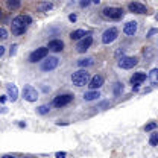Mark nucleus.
Here are the masks:
<instances>
[{
  "label": "nucleus",
  "mask_w": 158,
  "mask_h": 158,
  "mask_svg": "<svg viewBox=\"0 0 158 158\" xmlns=\"http://www.w3.org/2000/svg\"><path fill=\"white\" fill-rule=\"evenodd\" d=\"M32 23V19L29 15H17L11 23V31L14 35H23L27 31V26Z\"/></svg>",
  "instance_id": "f257e3e1"
},
{
  "label": "nucleus",
  "mask_w": 158,
  "mask_h": 158,
  "mask_svg": "<svg viewBox=\"0 0 158 158\" xmlns=\"http://www.w3.org/2000/svg\"><path fill=\"white\" fill-rule=\"evenodd\" d=\"M90 73L87 72V70H84V69H81L78 72H75L73 75H72V84L75 85V87H84V85H87L88 82H90Z\"/></svg>",
  "instance_id": "f03ea898"
},
{
  "label": "nucleus",
  "mask_w": 158,
  "mask_h": 158,
  "mask_svg": "<svg viewBox=\"0 0 158 158\" xmlns=\"http://www.w3.org/2000/svg\"><path fill=\"white\" fill-rule=\"evenodd\" d=\"M102 15L110 20H120L123 17V9L117 8V6H106V8H103Z\"/></svg>",
  "instance_id": "7ed1b4c3"
},
{
  "label": "nucleus",
  "mask_w": 158,
  "mask_h": 158,
  "mask_svg": "<svg viewBox=\"0 0 158 158\" xmlns=\"http://www.w3.org/2000/svg\"><path fill=\"white\" fill-rule=\"evenodd\" d=\"M49 55V49L47 47H38L37 50H34L31 55H29V62H38V61H43V59L47 58Z\"/></svg>",
  "instance_id": "20e7f679"
},
{
  "label": "nucleus",
  "mask_w": 158,
  "mask_h": 158,
  "mask_svg": "<svg viewBox=\"0 0 158 158\" xmlns=\"http://www.w3.org/2000/svg\"><path fill=\"white\" fill-rule=\"evenodd\" d=\"M73 94H69V93H65V94H59L56 98L53 99V102H52V106H55V108H62V106H67L72 100H73Z\"/></svg>",
  "instance_id": "39448f33"
},
{
  "label": "nucleus",
  "mask_w": 158,
  "mask_h": 158,
  "mask_svg": "<svg viewBox=\"0 0 158 158\" xmlns=\"http://www.w3.org/2000/svg\"><path fill=\"white\" fill-rule=\"evenodd\" d=\"M118 67L120 69H125V70H129V69H134L138 64V59L135 56H122L118 58Z\"/></svg>",
  "instance_id": "423d86ee"
},
{
  "label": "nucleus",
  "mask_w": 158,
  "mask_h": 158,
  "mask_svg": "<svg viewBox=\"0 0 158 158\" xmlns=\"http://www.w3.org/2000/svg\"><path fill=\"white\" fill-rule=\"evenodd\" d=\"M59 64V59L56 56H49L46 58L43 62H41V70L43 72H50V70H55L58 67Z\"/></svg>",
  "instance_id": "0eeeda50"
},
{
  "label": "nucleus",
  "mask_w": 158,
  "mask_h": 158,
  "mask_svg": "<svg viewBox=\"0 0 158 158\" xmlns=\"http://www.w3.org/2000/svg\"><path fill=\"white\" fill-rule=\"evenodd\" d=\"M23 98L27 102H37L38 100V91L32 85H26L23 88Z\"/></svg>",
  "instance_id": "6e6552de"
},
{
  "label": "nucleus",
  "mask_w": 158,
  "mask_h": 158,
  "mask_svg": "<svg viewBox=\"0 0 158 158\" xmlns=\"http://www.w3.org/2000/svg\"><path fill=\"white\" fill-rule=\"evenodd\" d=\"M91 44H93V37H91V35H87L85 38H82L81 41H78V44H76V52H78V53H85V52L91 47Z\"/></svg>",
  "instance_id": "1a4fd4ad"
},
{
  "label": "nucleus",
  "mask_w": 158,
  "mask_h": 158,
  "mask_svg": "<svg viewBox=\"0 0 158 158\" xmlns=\"http://www.w3.org/2000/svg\"><path fill=\"white\" fill-rule=\"evenodd\" d=\"M118 37V32L116 27H110L102 34V43L103 44H111L113 41H116V38Z\"/></svg>",
  "instance_id": "9d476101"
},
{
  "label": "nucleus",
  "mask_w": 158,
  "mask_h": 158,
  "mask_svg": "<svg viewBox=\"0 0 158 158\" xmlns=\"http://www.w3.org/2000/svg\"><path fill=\"white\" fill-rule=\"evenodd\" d=\"M128 9H129L131 12H134V14H146V11H148L146 5L138 3V2H132V3H129V5H128Z\"/></svg>",
  "instance_id": "9b49d317"
},
{
  "label": "nucleus",
  "mask_w": 158,
  "mask_h": 158,
  "mask_svg": "<svg viewBox=\"0 0 158 158\" xmlns=\"http://www.w3.org/2000/svg\"><path fill=\"white\" fill-rule=\"evenodd\" d=\"M103 84H105V78H103L102 75H96V76H93V78L90 79L88 87H90L91 90H99Z\"/></svg>",
  "instance_id": "f8f14e48"
},
{
  "label": "nucleus",
  "mask_w": 158,
  "mask_h": 158,
  "mask_svg": "<svg viewBox=\"0 0 158 158\" xmlns=\"http://www.w3.org/2000/svg\"><path fill=\"white\" fill-rule=\"evenodd\" d=\"M144 81H146V73H143V72H137V73H134V76L131 78L132 88H137L138 85H141Z\"/></svg>",
  "instance_id": "ddd939ff"
},
{
  "label": "nucleus",
  "mask_w": 158,
  "mask_h": 158,
  "mask_svg": "<svg viewBox=\"0 0 158 158\" xmlns=\"http://www.w3.org/2000/svg\"><path fill=\"white\" fill-rule=\"evenodd\" d=\"M6 91H8V99L15 102L19 99V88L14 85V84H8L6 85Z\"/></svg>",
  "instance_id": "4468645a"
},
{
  "label": "nucleus",
  "mask_w": 158,
  "mask_h": 158,
  "mask_svg": "<svg viewBox=\"0 0 158 158\" xmlns=\"http://www.w3.org/2000/svg\"><path fill=\"white\" fill-rule=\"evenodd\" d=\"M47 49L52 52H61L64 49V43H62V40H50Z\"/></svg>",
  "instance_id": "2eb2a0df"
},
{
  "label": "nucleus",
  "mask_w": 158,
  "mask_h": 158,
  "mask_svg": "<svg viewBox=\"0 0 158 158\" xmlns=\"http://www.w3.org/2000/svg\"><path fill=\"white\" fill-rule=\"evenodd\" d=\"M137 21H128L125 26H123V32L126 34V35H135V32H137Z\"/></svg>",
  "instance_id": "dca6fc26"
},
{
  "label": "nucleus",
  "mask_w": 158,
  "mask_h": 158,
  "mask_svg": "<svg viewBox=\"0 0 158 158\" xmlns=\"http://www.w3.org/2000/svg\"><path fill=\"white\" fill-rule=\"evenodd\" d=\"M87 35H90L87 31H84V29H76V31H73V32L70 34V38L73 40V41H81L82 38H85Z\"/></svg>",
  "instance_id": "f3484780"
},
{
  "label": "nucleus",
  "mask_w": 158,
  "mask_h": 158,
  "mask_svg": "<svg viewBox=\"0 0 158 158\" xmlns=\"http://www.w3.org/2000/svg\"><path fill=\"white\" fill-rule=\"evenodd\" d=\"M99 98H100V91H99V90H90V91H87V93L84 94V99L88 100V102L96 100V99H99Z\"/></svg>",
  "instance_id": "a211bd4d"
},
{
  "label": "nucleus",
  "mask_w": 158,
  "mask_h": 158,
  "mask_svg": "<svg viewBox=\"0 0 158 158\" xmlns=\"http://www.w3.org/2000/svg\"><path fill=\"white\" fill-rule=\"evenodd\" d=\"M76 64H78L81 69H84V70H85L87 67H90V65H93V64H94V59L93 58H81V59H78V62H76Z\"/></svg>",
  "instance_id": "6ab92c4d"
},
{
  "label": "nucleus",
  "mask_w": 158,
  "mask_h": 158,
  "mask_svg": "<svg viewBox=\"0 0 158 158\" xmlns=\"http://www.w3.org/2000/svg\"><path fill=\"white\" fill-rule=\"evenodd\" d=\"M148 78H149V81H151L154 85H158V69H152Z\"/></svg>",
  "instance_id": "aec40b11"
},
{
  "label": "nucleus",
  "mask_w": 158,
  "mask_h": 158,
  "mask_svg": "<svg viewBox=\"0 0 158 158\" xmlns=\"http://www.w3.org/2000/svg\"><path fill=\"white\" fill-rule=\"evenodd\" d=\"M53 8V3H49V2H44V3H40L38 5V9L41 12H47Z\"/></svg>",
  "instance_id": "412c9836"
},
{
  "label": "nucleus",
  "mask_w": 158,
  "mask_h": 158,
  "mask_svg": "<svg viewBox=\"0 0 158 158\" xmlns=\"http://www.w3.org/2000/svg\"><path fill=\"white\" fill-rule=\"evenodd\" d=\"M6 6L9 9H19L20 6H21V2L20 0H8L6 2Z\"/></svg>",
  "instance_id": "4be33fe9"
},
{
  "label": "nucleus",
  "mask_w": 158,
  "mask_h": 158,
  "mask_svg": "<svg viewBox=\"0 0 158 158\" xmlns=\"http://www.w3.org/2000/svg\"><path fill=\"white\" fill-rule=\"evenodd\" d=\"M49 111H50V106H49V105H41V106H38V108H37V113H38V114H41V116L47 114Z\"/></svg>",
  "instance_id": "5701e85b"
},
{
  "label": "nucleus",
  "mask_w": 158,
  "mask_h": 158,
  "mask_svg": "<svg viewBox=\"0 0 158 158\" xmlns=\"http://www.w3.org/2000/svg\"><path fill=\"white\" fill-rule=\"evenodd\" d=\"M149 144H151V146H158V132L151 134V138H149Z\"/></svg>",
  "instance_id": "b1692460"
},
{
  "label": "nucleus",
  "mask_w": 158,
  "mask_h": 158,
  "mask_svg": "<svg viewBox=\"0 0 158 158\" xmlns=\"http://www.w3.org/2000/svg\"><path fill=\"white\" fill-rule=\"evenodd\" d=\"M157 126H158L157 122H151V123H148V125L144 126V131H146V132H151V131L157 129Z\"/></svg>",
  "instance_id": "393cba45"
},
{
  "label": "nucleus",
  "mask_w": 158,
  "mask_h": 158,
  "mask_svg": "<svg viewBox=\"0 0 158 158\" xmlns=\"http://www.w3.org/2000/svg\"><path fill=\"white\" fill-rule=\"evenodd\" d=\"M122 91H123V84H122V82H116V84H114V94L118 96Z\"/></svg>",
  "instance_id": "a878e982"
},
{
  "label": "nucleus",
  "mask_w": 158,
  "mask_h": 158,
  "mask_svg": "<svg viewBox=\"0 0 158 158\" xmlns=\"http://www.w3.org/2000/svg\"><path fill=\"white\" fill-rule=\"evenodd\" d=\"M143 55H144V58L146 59H151L152 56H154V52H152V49H151V47H146V49H144V52H143Z\"/></svg>",
  "instance_id": "bb28decb"
},
{
  "label": "nucleus",
  "mask_w": 158,
  "mask_h": 158,
  "mask_svg": "<svg viewBox=\"0 0 158 158\" xmlns=\"http://www.w3.org/2000/svg\"><path fill=\"white\" fill-rule=\"evenodd\" d=\"M0 40H2V41L8 40V31H6L5 27H0Z\"/></svg>",
  "instance_id": "cd10ccee"
},
{
  "label": "nucleus",
  "mask_w": 158,
  "mask_h": 158,
  "mask_svg": "<svg viewBox=\"0 0 158 158\" xmlns=\"http://www.w3.org/2000/svg\"><path fill=\"white\" fill-rule=\"evenodd\" d=\"M17 47H19V44H12V46H11V50H9V53H11V56L17 53Z\"/></svg>",
  "instance_id": "c85d7f7f"
},
{
  "label": "nucleus",
  "mask_w": 158,
  "mask_h": 158,
  "mask_svg": "<svg viewBox=\"0 0 158 158\" xmlns=\"http://www.w3.org/2000/svg\"><path fill=\"white\" fill-rule=\"evenodd\" d=\"M155 34H158V29H157V27L151 29V31L148 32V35H146V37H148V38H151V37H152V35H155Z\"/></svg>",
  "instance_id": "c756f323"
},
{
  "label": "nucleus",
  "mask_w": 158,
  "mask_h": 158,
  "mask_svg": "<svg viewBox=\"0 0 158 158\" xmlns=\"http://www.w3.org/2000/svg\"><path fill=\"white\" fill-rule=\"evenodd\" d=\"M55 157L56 158H65L67 157V154H65V152H56V154H55Z\"/></svg>",
  "instance_id": "7c9ffc66"
},
{
  "label": "nucleus",
  "mask_w": 158,
  "mask_h": 158,
  "mask_svg": "<svg viewBox=\"0 0 158 158\" xmlns=\"http://www.w3.org/2000/svg\"><path fill=\"white\" fill-rule=\"evenodd\" d=\"M90 3H91V2H88V0H82V2H81V3H79V5H81V6H82V8H87V6H88V5H90Z\"/></svg>",
  "instance_id": "2f4dec72"
},
{
  "label": "nucleus",
  "mask_w": 158,
  "mask_h": 158,
  "mask_svg": "<svg viewBox=\"0 0 158 158\" xmlns=\"http://www.w3.org/2000/svg\"><path fill=\"white\" fill-rule=\"evenodd\" d=\"M69 20H70L72 23H75V21L78 20V17H76V14H70V15H69Z\"/></svg>",
  "instance_id": "473e14b6"
},
{
  "label": "nucleus",
  "mask_w": 158,
  "mask_h": 158,
  "mask_svg": "<svg viewBox=\"0 0 158 158\" xmlns=\"http://www.w3.org/2000/svg\"><path fill=\"white\" fill-rule=\"evenodd\" d=\"M110 105H111L110 102H103V103H100V106H99V108H105V106H110Z\"/></svg>",
  "instance_id": "72a5a7b5"
},
{
  "label": "nucleus",
  "mask_w": 158,
  "mask_h": 158,
  "mask_svg": "<svg viewBox=\"0 0 158 158\" xmlns=\"http://www.w3.org/2000/svg\"><path fill=\"white\" fill-rule=\"evenodd\" d=\"M6 99H8V96H0V103H5Z\"/></svg>",
  "instance_id": "f704fd0d"
},
{
  "label": "nucleus",
  "mask_w": 158,
  "mask_h": 158,
  "mask_svg": "<svg viewBox=\"0 0 158 158\" xmlns=\"http://www.w3.org/2000/svg\"><path fill=\"white\" fill-rule=\"evenodd\" d=\"M3 53H5V47L0 44V56H3Z\"/></svg>",
  "instance_id": "c9c22d12"
},
{
  "label": "nucleus",
  "mask_w": 158,
  "mask_h": 158,
  "mask_svg": "<svg viewBox=\"0 0 158 158\" xmlns=\"http://www.w3.org/2000/svg\"><path fill=\"white\" fill-rule=\"evenodd\" d=\"M2 158H17V157H14V155H3Z\"/></svg>",
  "instance_id": "e433bc0d"
},
{
  "label": "nucleus",
  "mask_w": 158,
  "mask_h": 158,
  "mask_svg": "<svg viewBox=\"0 0 158 158\" xmlns=\"http://www.w3.org/2000/svg\"><path fill=\"white\" fill-rule=\"evenodd\" d=\"M2 17H3V14H2V11H0V19H2Z\"/></svg>",
  "instance_id": "4c0bfd02"
},
{
  "label": "nucleus",
  "mask_w": 158,
  "mask_h": 158,
  "mask_svg": "<svg viewBox=\"0 0 158 158\" xmlns=\"http://www.w3.org/2000/svg\"><path fill=\"white\" fill-rule=\"evenodd\" d=\"M24 158H31V157H24Z\"/></svg>",
  "instance_id": "58836bf2"
}]
</instances>
